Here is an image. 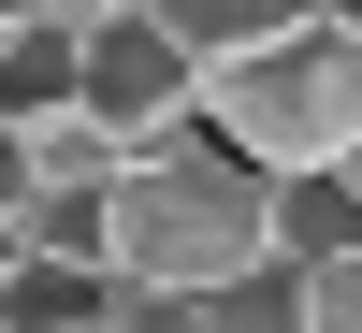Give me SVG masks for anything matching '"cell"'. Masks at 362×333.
Listing matches in <instances>:
<instances>
[{"instance_id": "8fae6325", "label": "cell", "mask_w": 362, "mask_h": 333, "mask_svg": "<svg viewBox=\"0 0 362 333\" xmlns=\"http://www.w3.org/2000/svg\"><path fill=\"white\" fill-rule=\"evenodd\" d=\"M15 29H29V0H0V44H15Z\"/></svg>"}, {"instance_id": "ba28073f", "label": "cell", "mask_w": 362, "mask_h": 333, "mask_svg": "<svg viewBox=\"0 0 362 333\" xmlns=\"http://www.w3.org/2000/svg\"><path fill=\"white\" fill-rule=\"evenodd\" d=\"M305 333H362V247L305 276Z\"/></svg>"}, {"instance_id": "9c48e42d", "label": "cell", "mask_w": 362, "mask_h": 333, "mask_svg": "<svg viewBox=\"0 0 362 333\" xmlns=\"http://www.w3.org/2000/svg\"><path fill=\"white\" fill-rule=\"evenodd\" d=\"M0 218H29V131H0Z\"/></svg>"}, {"instance_id": "3957f363", "label": "cell", "mask_w": 362, "mask_h": 333, "mask_svg": "<svg viewBox=\"0 0 362 333\" xmlns=\"http://www.w3.org/2000/svg\"><path fill=\"white\" fill-rule=\"evenodd\" d=\"M87 116H102L131 160H160V145L203 131V58L174 44L145 0H102V15H87Z\"/></svg>"}, {"instance_id": "5bb4252c", "label": "cell", "mask_w": 362, "mask_h": 333, "mask_svg": "<svg viewBox=\"0 0 362 333\" xmlns=\"http://www.w3.org/2000/svg\"><path fill=\"white\" fill-rule=\"evenodd\" d=\"M87 333H131V319H87Z\"/></svg>"}, {"instance_id": "277c9868", "label": "cell", "mask_w": 362, "mask_h": 333, "mask_svg": "<svg viewBox=\"0 0 362 333\" xmlns=\"http://www.w3.org/2000/svg\"><path fill=\"white\" fill-rule=\"evenodd\" d=\"M145 15H160L174 44L203 58V73H232V58H261V44H305V29H334V0H145Z\"/></svg>"}, {"instance_id": "30bf717a", "label": "cell", "mask_w": 362, "mask_h": 333, "mask_svg": "<svg viewBox=\"0 0 362 333\" xmlns=\"http://www.w3.org/2000/svg\"><path fill=\"white\" fill-rule=\"evenodd\" d=\"M29 276V218H0V290H15Z\"/></svg>"}, {"instance_id": "8992f818", "label": "cell", "mask_w": 362, "mask_h": 333, "mask_svg": "<svg viewBox=\"0 0 362 333\" xmlns=\"http://www.w3.org/2000/svg\"><path fill=\"white\" fill-rule=\"evenodd\" d=\"M348 247H362V189H348V174L276 189V261H290V276H319V261H348Z\"/></svg>"}, {"instance_id": "6da1fadb", "label": "cell", "mask_w": 362, "mask_h": 333, "mask_svg": "<svg viewBox=\"0 0 362 333\" xmlns=\"http://www.w3.org/2000/svg\"><path fill=\"white\" fill-rule=\"evenodd\" d=\"M247 276H276V174H247L203 131L116 174V290L131 305H218Z\"/></svg>"}, {"instance_id": "4fadbf2b", "label": "cell", "mask_w": 362, "mask_h": 333, "mask_svg": "<svg viewBox=\"0 0 362 333\" xmlns=\"http://www.w3.org/2000/svg\"><path fill=\"white\" fill-rule=\"evenodd\" d=\"M348 189H362V145H348Z\"/></svg>"}, {"instance_id": "7c38bea8", "label": "cell", "mask_w": 362, "mask_h": 333, "mask_svg": "<svg viewBox=\"0 0 362 333\" xmlns=\"http://www.w3.org/2000/svg\"><path fill=\"white\" fill-rule=\"evenodd\" d=\"M334 29H348V44H362V0H334Z\"/></svg>"}, {"instance_id": "52a82bcc", "label": "cell", "mask_w": 362, "mask_h": 333, "mask_svg": "<svg viewBox=\"0 0 362 333\" xmlns=\"http://www.w3.org/2000/svg\"><path fill=\"white\" fill-rule=\"evenodd\" d=\"M29 261L116 276V189H29Z\"/></svg>"}, {"instance_id": "5b68a950", "label": "cell", "mask_w": 362, "mask_h": 333, "mask_svg": "<svg viewBox=\"0 0 362 333\" xmlns=\"http://www.w3.org/2000/svg\"><path fill=\"white\" fill-rule=\"evenodd\" d=\"M44 116H87V29L73 15H29L0 44V131H44Z\"/></svg>"}, {"instance_id": "9a60e30c", "label": "cell", "mask_w": 362, "mask_h": 333, "mask_svg": "<svg viewBox=\"0 0 362 333\" xmlns=\"http://www.w3.org/2000/svg\"><path fill=\"white\" fill-rule=\"evenodd\" d=\"M0 333H15V319H0Z\"/></svg>"}, {"instance_id": "7a4b0ae2", "label": "cell", "mask_w": 362, "mask_h": 333, "mask_svg": "<svg viewBox=\"0 0 362 333\" xmlns=\"http://www.w3.org/2000/svg\"><path fill=\"white\" fill-rule=\"evenodd\" d=\"M203 145H232L276 189L348 174V145H362V44L348 29H305V44H261L232 73H203Z\"/></svg>"}]
</instances>
